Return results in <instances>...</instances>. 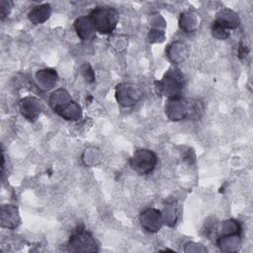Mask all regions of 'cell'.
Returning a JSON list of instances; mask_svg holds the SVG:
<instances>
[{
    "mask_svg": "<svg viewBox=\"0 0 253 253\" xmlns=\"http://www.w3.org/2000/svg\"><path fill=\"white\" fill-rule=\"evenodd\" d=\"M118 13L114 9H96L92 12L91 18L100 33H110L117 24Z\"/></svg>",
    "mask_w": 253,
    "mask_h": 253,
    "instance_id": "6da1fadb",
    "label": "cell"
}]
</instances>
